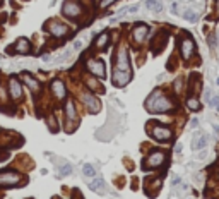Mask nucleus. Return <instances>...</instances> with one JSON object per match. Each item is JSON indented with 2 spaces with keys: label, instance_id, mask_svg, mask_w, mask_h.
<instances>
[{
  "label": "nucleus",
  "instance_id": "nucleus-1",
  "mask_svg": "<svg viewBox=\"0 0 219 199\" xmlns=\"http://www.w3.org/2000/svg\"><path fill=\"white\" fill-rule=\"evenodd\" d=\"M145 108L151 113H166L175 108V101L164 95L161 89H156L152 91V95H149L147 101H145Z\"/></svg>",
  "mask_w": 219,
  "mask_h": 199
},
{
  "label": "nucleus",
  "instance_id": "nucleus-28",
  "mask_svg": "<svg viewBox=\"0 0 219 199\" xmlns=\"http://www.w3.org/2000/svg\"><path fill=\"white\" fill-rule=\"evenodd\" d=\"M82 173L86 177H94V175H96V168H94L91 163H86V165L82 166Z\"/></svg>",
  "mask_w": 219,
  "mask_h": 199
},
{
  "label": "nucleus",
  "instance_id": "nucleus-16",
  "mask_svg": "<svg viewBox=\"0 0 219 199\" xmlns=\"http://www.w3.org/2000/svg\"><path fill=\"white\" fill-rule=\"evenodd\" d=\"M14 52L19 53V55H26V53L31 52V43H29L28 38H19L16 43H14Z\"/></svg>",
  "mask_w": 219,
  "mask_h": 199
},
{
  "label": "nucleus",
  "instance_id": "nucleus-25",
  "mask_svg": "<svg viewBox=\"0 0 219 199\" xmlns=\"http://www.w3.org/2000/svg\"><path fill=\"white\" fill-rule=\"evenodd\" d=\"M145 7H147L149 10H152V12H161L163 10V3L159 2V0H147V2H145Z\"/></svg>",
  "mask_w": 219,
  "mask_h": 199
},
{
  "label": "nucleus",
  "instance_id": "nucleus-8",
  "mask_svg": "<svg viewBox=\"0 0 219 199\" xmlns=\"http://www.w3.org/2000/svg\"><path fill=\"white\" fill-rule=\"evenodd\" d=\"M45 31H48L52 36L55 38H64V36L69 34V26L64 23H60V21H55V19H50L48 23L45 24Z\"/></svg>",
  "mask_w": 219,
  "mask_h": 199
},
{
  "label": "nucleus",
  "instance_id": "nucleus-17",
  "mask_svg": "<svg viewBox=\"0 0 219 199\" xmlns=\"http://www.w3.org/2000/svg\"><path fill=\"white\" fill-rule=\"evenodd\" d=\"M109 38H111V36H109L108 31H101V33L94 38V48L96 50H104L109 45Z\"/></svg>",
  "mask_w": 219,
  "mask_h": 199
},
{
  "label": "nucleus",
  "instance_id": "nucleus-31",
  "mask_svg": "<svg viewBox=\"0 0 219 199\" xmlns=\"http://www.w3.org/2000/svg\"><path fill=\"white\" fill-rule=\"evenodd\" d=\"M180 182H181V179H180L178 175H173V177H171V186H173V187L180 186Z\"/></svg>",
  "mask_w": 219,
  "mask_h": 199
},
{
  "label": "nucleus",
  "instance_id": "nucleus-30",
  "mask_svg": "<svg viewBox=\"0 0 219 199\" xmlns=\"http://www.w3.org/2000/svg\"><path fill=\"white\" fill-rule=\"evenodd\" d=\"M173 89H175V93H178V95L183 91V77H178L176 81L173 82Z\"/></svg>",
  "mask_w": 219,
  "mask_h": 199
},
{
  "label": "nucleus",
  "instance_id": "nucleus-6",
  "mask_svg": "<svg viewBox=\"0 0 219 199\" xmlns=\"http://www.w3.org/2000/svg\"><path fill=\"white\" fill-rule=\"evenodd\" d=\"M21 182H23V175L17 170H3V172H0V186L2 187L19 186Z\"/></svg>",
  "mask_w": 219,
  "mask_h": 199
},
{
  "label": "nucleus",
  "instance_id": "nucleus-36",
  "mask_svg": "<svg viewBox=\"0 0 219 199\" xmlns=\"http://www.w3.org/2000/svg\"><path fill=\"white\" fill-rule=\"evenodd\" d=\"M82 48V41L81 39H75V43H74V50H81Z\"/></svg>",
  "mask_w": 219,
  "mask_h": 199
},
{
  "label": "nucleus",
  "instance_id": "nucleus-35",
  "mask_svg": "<svg viewBox=\"0 0 219 199\" xmlns=\"http://www.w3.org/2000/svg\"><path fill=\"white\" fill-rule=\"evenodd\" d=\"M206 158H207V151H200L197 154V160H206Z\"/></svg>",
  "mask_w": 219,
  "mask_h": 199
},
{
  "label": "nucleus",
  "instance_id": "nucleus-40",
  "mask_svg": "<svg viewBox=\"0 0 219 199\" xmlns=\"http://www.w3.org/2000/svg\"><path fill=\"white\" fill-rule=\"evenodd\" d=\"M214 3H216V7H214V9H216V16H219V0H216Z\"/></svg>",
  "mask_w": 219,
  "mask_h": 199
},
{
  "label": "nucleus",
  "instance_id": "nucleus-39",
  "mask_svg": "<svg viewBox=\"0 0 219 199\" xmlns=\"http://www.w3.org/2000/svg\"><path fill=\"white\" fill-rule=\"evenodd\" d=\"M41 60H43V62H50V55H48V53H45V55L41 57Z\"/></svg>",
  "mask_w": 219,
  "mask_h": 199
},
{
  "label": "nucleus",
  "instance_id": "nucleus-43",
  "mask_svg": "<svg viewBox=\"0 0 219 199\" xmlns=\"http://www.w3.org/2000/svg\"><path fill=\"white\" fill-rule=\"evenodd\" d=\"M2 3H3V0H0V7H2Z\"/></svg>",
  "mask_w": 219,
  "mask_h": 199
},
{
  "label": "nucleus",
  "instance_id": "nucleus-7",
  "mask_svg": "<svg viewBox=\"0 0 219 199\" xmlns=\"http://www.w3.org/2000/svg\"><path fill=\"white\" fill-rule=\"evenodd\" d=\"M84 9L77 0H65L64 7H62V14L69 19H79L82 16Z\"/></svg>",
  "mask_w": 219,
  "mask_h": 199
},
{
  "label": "nucleus",
  "instance_id": "nucleus-18",
  "mask_svg": "<svg viewBox=\"0 0 219 199\" xmlns=\"http://www.w3.org/2000/svg\"><path fill=\"white\" fill-rule=\"evenodd\" d=\"M207 139L209 137L202 132H195L193 134V141H192V149L197 151V149H204L207 146Z\"/></svg>",
  "mask_w": 219,
  "mask_h": 199
},
{
  "label": "nucleus",
  "instance_id": "nucleus-32",
  "mask_svg": "<svg viewBox=\"0 0 219 199\" xmlns=\"http://www.w3.org/2000/svg\"><path fill=\"white\" fill-rule=\"evenodd\" d=\"M113 2H116V0H99V7H109Z\"/></svg>",
  "mask_w": 219,
  "mask_h": 199
},
{
  "label": "nucleus",
  "instance_id": "nucleus-10",
  "mask_svg": "<svg viewBox=\"0 0 219 199\" xmlns=\"http://www.w3.org/2000/svg\"><path fill=\"white\" fill-rule=\"evenodd\" d=\"M195 53V43L188 34H183L180 38V55L183 60H190Z\"/></svg>",
  "mask_w": 219,
  "mask_h": 199
},
{
  "label": "nucleus",
  "instance_id": "nucleus-19",
  "mask_svg": "<svg viewBox=\"0 0 219 199\" xmlns=\"http://www.w3.org/2000/svg\"><path fill=\"white\" fill-rule=\"evenodd\" d=\"M84 84H86V88L89 89L91 93H101L103 91V84H101L99 81H96V77L94 76H87V77H84Z\"/></svg>",
  "mask_w": 219,
  "mask_h": 199
},
{
  "label": "nucleus",
  "instance_id": "nucleus-14",
  "mask_svg": "<svg viewBox=\"0 0 219 199\" xmlns=\"http://www.w3.org/2000/svg\"><path fill=\"white\" fill-rule=\"evenodd\" d=\"M149 34V26L147 24H135V26L132 28V39L135 45H140V43H144V39L147 38Z\"/></svg>",
  "mask_w": 219,
  "mask_h": 199
},
{
  "label": "nucleus",
  "instance_id": "nucleus-33",
  "mask_svg": "<svg viewBox=\"0 0 219 199\" xmlns=\"http://www.w3.org/2000/svg\"><path fill=\"white\" fill-rule=\"evenodd\" d=\"M209 103H211V107H214V108H219V96H214V98L211 100Z\"/></svg>",
  "mask_w": 219,
  "mask_h": 199
},
{
  "label": "nucleus",
  "instance_id": "nucleus-23",
  "mask_svg": "<svg viewBox=\"0 0 219 199\" xmlns=\"http://www.w3.org/2000/svg\"><path fill=\"white\" fill-rule=\"evenodd\" d=\"M187 108L192 112H199L200 110V101L197 96H188L187 98Z\"/></svg>",
  "mask_w": 219,
  "mask_h": 199
},
{
  "label": "nucleus",
  "instance_id": "nucleus-41",
  "mask_svg": "<svg viewBox=\"0 0 219 199\" xmlns=\"http://www.w3.org/2000/svg\"><path fill=\"white\" fill-rule=\"evenodd\" d=\"M175 151H176V153H180V151H181V144H176V146H175Z\"/></svg>",
  "mask_w": 219,
  "mask_h": 199
},
{
  "label": "nucleus",
  "instance_id": "nucleus-20",
  "mask_svg": "<svg viewBox=\"0 0 219 199\" xmlns=\"http://www.w3.org/2000/svg\"><path fill=\"white\" fill-rule=\"evenodd\" d=\"M166 38H168L166 31H161V33L156 36V39L152 41V48H154V52H156V53H159V52L163 50L164 43H166Z\"/></svg>",
  "mask_w": 219,
  "mask_h": 199
},
{
  "label": "nucleus",
  "instance_id": "nucleus-2",
  "mask_svg": "<svg viewBox=\"0 0 219 199\" xmlns=\"http://www.w3.org/2000/svg\"><path fill=\"white\" fill-rule=\"evenodd\" d=\"M64 113H65V120H67V131H74L75 125L79 124V113L75 108L74 100L65 98L64 101Z\"/></svg>",
  "mask_w": 219,
  "mask_h": 199
},
{
  "label": "nucleus",
  "instance_id": "nucleus-22",
  "mask_svg": "<svg viewBox=\"0 0 219 199\" xmlns=\"http://www.w3.org/2000/svg\"><path fill=\"white\" fill-rule=\"evenodd\" d=\"M10 101V96H9V89L5 86L0 84V108H5V105Z\"/></svg>",
  "mask_w": 219,
  "mask_h": 199
},
{
  "label": "nucleus",
  "instance_id": "nucleus-37",
  "mask_svg": "<svg viewBox=\"0 0 219 199\" xmlns=\"http://www.w3.org/2000/svg\"><path fill=\"white\" fill-rule=\"evenodd\" d=\"M171 12H173V14H178V2H173V3H171Z\"/></svg>",
  "mask_w": 219,
  "mask_h": 199
},
{
  "label": "nucleus",
  "instance_id": "nucleus-15",
  "mask_svg": "<svg viewBox=\"0 0 219 199\" xmlns=\"http://www.w3.org/2000/svg\"><path fill=\"white\" fill-rule=\"evenodd\" d=\"M23 81H24V84L28 86L29 89H31L34 95H39V91H41V86H39V82H38V79H34L31 74H28V72H23Z\"/></svg>",
  "mask_w": 219,
  "mask_h": 199
},
{
  "label": "nucleus",
  "instance_id": "nucleus-4",
  "mask_svg": "<svg viewBox=\"0 0 219 199\" xmlns=\"http://www.w3.org/2000/svg\"><path fill=\"white\" fill-rule=\"evenodd\" d=\"M164 163H166V153L164 151H151L145 156L142 166H144V170H156L161 168Z\"/></svg>",
  "mask_w": 219,
  "mask_h": 199
},
{
  "label": "nucleus",
  "instance_id": "nucleus-9",
  "mask_svg": "<svg viewBox=\"0 0 219 199\" xmlns=\"http://www.w3.org/2000/svg\"><path fill=\"white\" fill-rule=\"evenodd\" d=\"M81 101L86 105L89 113H98L101 108V101L98 100V96L91 91H81Z\"/></svg>",
  "mask_w": 219,
  "mask_h": 199
},
{
  "label": "nucleus",
  "instance_id": "nucleus-38",
  "mask_svg": "<svg viewBox=\"0 0 219 199\" xmlns=\"http://www.w3.org/2000/svg\"><path fill=\"white\" fill-rule=\"evenodd\" d=\"M190 125H192V127H193V129H195V127H197V125H199V118H192V122H190Z\"/></svg>",
  "mask_w": 219,
  "mask_h": 199
},
{
  "label": "nucleus",
  "instance_id": "nucleus-12",
  "mask_svg": "<svg viewBox=\"0 0 219 199\" xmlns=\"http://www.w3.org/2000/svg\"><path fill=\"white\" fill-rule=\"evenodd\" d=\"M86 67H87V72H91V76H94V77L103 79L106 76V65L99 59H89L86 62Z\"/></svg>",
  "mask_w": 219,
  "mask_h": 199
},
{
  "label": "nucleus",
  "instance_id": "nucleus-34",
  "mask_svg": "<svg viewBox=\"0 0 219 199\" xmlns=\"http://www.w3.org/2000/svg\"><path fill=\"white\" fill-rule=\"evenodd\" d=\"M209 43H211V46H216L217 45V39H216V34H214V33L209 36Z\"/></svg>",
  "mask_w": 219,
  "mask_h": 199
},
{
  "label": "nucleus",
  "instance_id": "nucleus-13",
  "mask_svg": "<svg viewBox=\"0 0 219 199\" xmlns=\"http://www.w3.org/2000/svg\"><path fill=\"white\" fill-rule=\"evenodd\" d=\"M50 89H52V95L57 101H65L67 98V86L62 79H53L52 84H50Z\"/></svg>",
  "mask_w": 219,
  "mask_h": 199
},
{
  "label": "nucleus",
  "instance_id": "nucleus-42",
  "mask_svg": "<svg viewBox=\"0 0 219 199\" xmlns=\"http://www.w3.org/2000/svg\"><path fill=\"white\" fill-rule=\"evenodd\" d=\"M214 129H216V132L219 134V125H214Z\"/></svg>",
  "mask_w": 219,
  "mask_h": 199
},
{
  "label": "nucleus",
  "instance_id": "nucleus-21",
  "mask_svg": "<svg viewBox=\"0 0 219 199\" xmlns=\"http://www.w3.org/2000/svg\"><path fill=\"white\" fill-rule=\"evenodd\" d=\"M104 180L101 179V177H98V179H93V182H89V189L91 191H96V192H101V191H104Z\"/></svg>",
  "mask_w": 219,
  "mask_h": 199
},
{
  "label": "nucleus",
  "instance_id": "nucleus-29",
  "mask_svg": "<svg viewBox=\"0 0 219 199\" xmlns=\"http://www.w3.org/2000/svg\"><path fill=\"white\" fill-rule=\"evenodd\" d=\"M70 173H72L70 163H64L60 166V170H58V175H60V177H67V175H70Z\"/></svg>",
  "mask_w": 219,
  "mask_h": 199
},
{
  "label": "nucleus",
  "instance_id": "nucleus-5",
  "mask_svg": "<svg viewBox=\"0 0 219 199\" xmlns=\"http://www.w3.org/2000/svg\"><path fill=\"white\" fill-rule=\"evenodd\" d=\"M149 132H151V137L156 139L158 143H168V141L173 137V131H171L168 125H163V124H149Z\"/></svg>",
  "mask_w": 219,
  "mask_h": 199
},
{
  "label": "nucleus",
  "instance_id": "nucleus-27",
  "mask_svg": "<svg viewBox=\"0 0 219 199\" xmlns=\"http://www.w3.org/2000/svg\"><path fill=\"white\" fill-rule=\"evenodd\" d=\"M46 125H48V129L52 132H57L58 127H57V118H55V115H46Z\"/></svg>",
  "mask_w": 219,
  "mask_h": 199
},
{
  "label": "nucleus",
  "instance_id": "nucleus-44",
  "mask_svg": "<svg viewBox=\"0 0 219 199\" xmlns=\"http://www.w3.org/2000/svg\"><path fill=\"white\" fill-rule=\"evenodd\" d=\"M217 84H219V79H217Z\"/></svg>",
  "mask_w": 219,
  "mask_h": 199
},
{
  "label": "nucleus",
  "instance_id": "nucleus-11",
  "mask_svg": "<svg viewBox=\"0 0 219 199\" xmlns=\"http://www.w3.org/2000/svg\"><path fill=\"white\" fill-rule=\"evenodd\" d=\"M7 89H9V96L12 101H23L24 91H23V84L19 82V79L10 76L9 82H7Z\"/></svg>",
  "mask_w": 219,
  "mask_h": 199
},
{
  "label": "nucleus",
  "instance_id": "nucleus-3",
  "mask_svg": "<svg viewBox=\"0 0 219 199\" xmlns=\"http://www.w3.org/2000/svg\"><path fill=\"white\" fill-rule=\"evenodd\" d=\"M113 71H123V72H132V67H130V59H129V52L123 45H120L116 48L115 53V65H113Z\"/></svg>",
  "mask_w": 219,
  "mask_h": 199
},
{
  "label": "nucleus",
  "instance_id": "nucleus-26",
  "mask_svg": "<svg viewBox=\"0 0 219 199\" xmlns=\"http://www.w3.org/2000/svg\"><path fill=\"white\" fill-rule=\"evenodd\" d=\"M197 17H199V14H197L195 10H192V9H187L183 12V19L188 21V23H197Z\"/></svg>",
  "mask_w": 219,
  "mask_h": 199
},
{
  "label": "nucleus",
  "instance_id": "nucleus-24",
  "mask_svg": "<svg viewBox=\"0 0 219 199\" xmlns=\"http://www.w3.org/2000/svg\"><path fill=\"white\" fill-rule=\"evenodd\" d=\"M14 144V134L2 132L0 134V146H12Z\"/></svg>",
  "mask_w": 219,
  "mask_h": 199
}]
</instances>
